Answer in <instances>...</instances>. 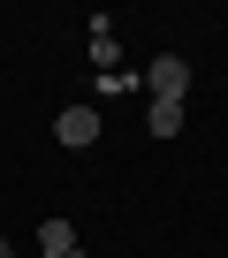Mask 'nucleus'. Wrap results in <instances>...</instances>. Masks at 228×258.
Wrapping results in <instances>:
<instances>
[{"label": "nucleus", "instance_id": "1", "mask_svg": "<svg viewBox=\"0 0 228 258\" xmlns=\"http://www.w3.org/2000/svg\"><path fill=\"white\" fill-rule=\"evenodd\" d=\"M137 84L152 91V106H183V91H190V69H183L175 53H160V61H152V69H145Z\"/></svg>", "mask_w": 228, "mask_h": 258}, {"label": "nucleus", "instance_id": "2", "mask_svg": "<svg viewBox=\"0 0 228 258\" xmlns=\"http://www.w3.org/2000/svg\"><path fill=\"white\" fill-rule=\"evenodd\" d=\"M53 137H61L69 152L99 145V106H61V121H53Z\"/></svg>", "mask_w": 228, "mask_h": 258}, {"label": "nucleus", "instance_id": "3", "mask_svg": "<svg viewBox=\"0 0 228 258\" xmlns=\"http://www.w3.org/2000/svg\"><path fill=\"white\" fill-rule=\"evenodd\" d=\"M130 91H145V84H137V76H122V69L91 76V106H106V99H130Z\"/></svg>", "mask_w": 228, "mask_h": 258}, {"label": "nucleus", "instance_id": "4", "mask_svg": "<svg viewBox=\"0 0 228 258\" xmlns=\"http://www.w3.org/2000/svg\"><path fill=\"white\" fill-rule=\"evenodd\" d=\"M38 250H46V258H69V250H76V228H69V220H46V228H38Z\"/></svg>", "mask_w": 228, "mask_h": 258}, {"label": "nucleus", "instance_id": "5", "mask_svg": "<svg viewBox=\"0 0 228 258\" xmlns=\"http://www.w3.org/2000/svg\"><path fill=\"white\" fill-rule=\"evenodd\" d=\"M183 129V106H152V137H175Z\"/></svg>", "mask_w": 228, "mask_h": 258}, {"label": "nucleus", "instance_id": "6", "mask_svg": "<svg viewBox=\"0 0 228 258\" xmlns=\"http://www.w3.org/2000/svg\"><path fill=\"white\" fill-rule=\"evenodd\" d=\"M0 258H16V250H8V235H0Z\"/></svg>", "mask_w": 228, "mask_h": 258}, {"label": "nucleus", "instance_id": "7", "mask_svg": "<svg viewBox=\"0 0 228 258\" xmlns=\"http://www.w3.org/2000/svg\"><path fill=\"white\" fill-rule=\"evenodd\" d=\"M69 258H84V250H69Z\"/></svg>", "mask_w": 228, "mask_h": 258}]
</instances>
